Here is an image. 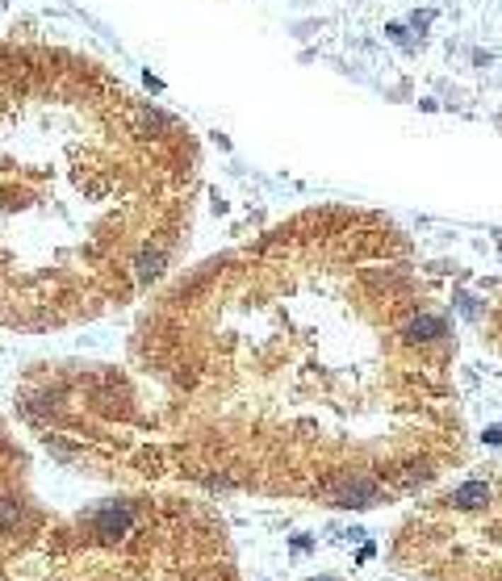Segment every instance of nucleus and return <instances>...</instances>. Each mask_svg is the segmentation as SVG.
<instances>
[{
    "instance_id": "nucleus-1",
    "label": "nucleus",
    "mask_w": 502,
    "mask_h": 581,
    "mask_svg": "<svg viewBox=\"0 0 502 581\" xmlns=\"http://www.w3.org/2000/svg\"><path fill=\"white\" fill-rule=\"evenodd\" d=\"M448 335V322L440 318V313H414L411 322L402 326V339L406 343H435V339H444Z\"/></svg>"
},
{
    "instance_id": "nucleus-2",
    "label": "nucleus",
    "mask_w": 502,
    "mask_h": 581,
    "mask_svg": "<svg viewBox=\"0 0 502 581\" xmlns=\"http://www.w3.org/2000/svg\"><path fill=\"white\" fill-rule=\"evenodd\" d=\"M331 493H335V502H339V506H372V502L381 497V490H377L368 477H343V481H339Z\"/></svg>"
},
{
    "instance_id": "nucleus-3",
    "label": "nucleus",
    "mask_w": 502,
    "mask_h": 581,
    "mask_svg": "<svg viewBox=\"0 0 502 581\" xmlns=\"http://www.w3.org/2000/svg\"><path fill=\"white\" fill-rule=\"evenodd\" d=\"M130 527V506H105L101 514H96V536H105V539H113V536H122Z\"/></svg>"
},
{
    "instance_id": "nucleus-7",
    "label": "nucleus",
    "mask_w": 502,
    "mask_h": 581,
    "mask_svg": "<svg viewBox=\"0 0 502 581\" xmlns=\"http://www.w3.org/2000/svg\"><path fill=\"white\" fill-rule=\"evenodd\" d=\"M490 447H502V422H494V427H486V435H481Z\"/></svg>"
},
{
    "instance_id": "nucleus-5",
    "label": "nucleus",
    "mask_w": 502,
    "mask_h": 581,
    "mask_svg": "<svg viewBox=\"0 0 502 581\" xmlns=\"http://www.w3.org/2000/svg\"><path fill=\"white\" fill-rule=\"evenodd\" d=\"M21 519H25L21 502H13V497H0V531H13Z\"/></svg>"
},
{
    "instance_id": "nucleus-6",
    "label": "nucleus",
    "mask_w": 502,
    "mask_h": 581,
    "mask_svg": "<svg viewBox=\"0 0 502 581\" xmlns=\"http://www.w3.org/2000/svg\"><path fill=\"white\" fill-rule=\"evenodd\" d=\"M385 34H389V38H394V42L398 46H406V50H411V34H406V25H402V21H389V25H385Z\"/></svg>"
},
{
    "instance_id": "nucleus-4",
    "label": "nucleus",
    "mask_w": 502,
    "mask_h": 581,
    "mask_svg": "<svg viewBox=\"0 0 502 581\" xmlns=\"http://www.w3.org/2000/svg\"><path fill=\"white\" fill-rule=\"evenodd\" d=\"M452 506H460V510H477V506H486L490 502V485L486 481H464L460 490H452V497H448Z\"/></svg>"
}]
</instances>
